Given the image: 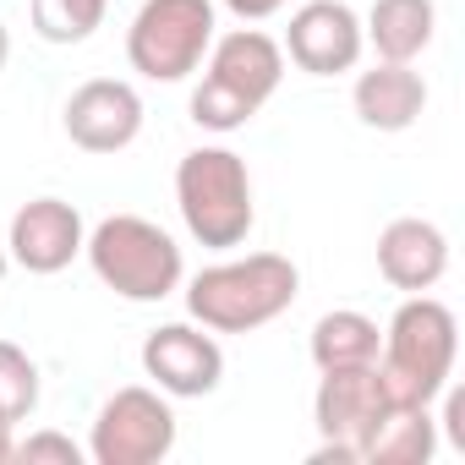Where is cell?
I'll use <instances>...</instances> for the list:
<instances>
[{"label":"cell","instance_id":"ba28073f","mask_svg":"<svg viewBox=\"0 0 465 465\" xmlns=\"http://www.w3.org/2000/svg\"><path fill=\"white\" fill-rule=\"evenodd\" d=\"M307 77H340L361 61L367 39H361V17L345 6V0H307V6L291 12L285 45H280Z\"/></svg>","mask_w":465,"mask_h":465},{"label":"cell","instance_id":"9a60e30c","mask_svg":"<svg viewBox=\"0 0 465 465\" xmlns=\"http://www.w3.org/2000/svg\"><path fill=\"white\" fill-rule=\"evenodd\" d=\"M432 449H438L432 405H389L361 438V460L367 465H427Z\"/></svg>","mask_w":465,"mask_h":465},{"label":"cell","instance_id":"e0dca14e","mask_svg":"<svg viewBox=\"0 0 465 465\" xmlns=\"http://www.w3.org/2000/svg\"><path fill=\"white\" fill-rule=\"evenodd\" d=\"M378 351H383V334H378V323L367 312L340 307V312H323L312 323V361H318V372L367 367V361H378Z\"/></svg>","mask_w":465,"mask_h":465},{"label":"cell","instance_id":"603a6c76","mask_svg":"<svg viewBox=\"0 0 465 465\" xmlns=\"http://www.w3.org/2000/svg\"><path fill=\"white\" fill-rule=\"evenodd\" d=\"M6 55H12V39H6V23H0V66H6Z\"/></svg>","mask_w":465,"mask_h":465},{"label":"cell","instance_id":"7402d4cb","mask_svg":"<svg viewBox=\"0 0 465 465\" xmlns=\"http://www.w3.org/2000/svg\"><path fill=\"white\" fill-rule=\"evenodd\" d=\"M12 449H17V443H12V427H6V421H0V465H6V460H12Z\"/></svg>","mask_w":465,"mask_h":465},{"label":"cell","instance_id":"9c48e42d","mask_svg":"<svg viewBox=\"0 0 465 465\" xmlns=\"http://www.w3.org/2000/svg\"><path fill=\"white\" fill-rule=\"evenodd\" d=\"M143 372L170 400H203L224 378V351L213 334H203L192 323H164L143 340Z\"/></svg>","mask_w":465,"mask_h":465},{"label":"cell","instance_id":"8fae6325","mask_svg":"<svg viewBox=\"0 0 465 465\" xmlns=\"http://www.w3.org/2000/svg\"><path fill=\"white\" fill-rule=\"evenodd\" d=\"M394 400H389V389L378 378V361H367V367H334V372H323V383L312 394V421H318V432L329 443H345L361 460V438H367V427Z\"/></svg>","mask_w":465,"mask_h":465},{"label":"cell","instance_id":"ac0fdd59","mask_svg":"<svg viewBox=\"0 0 465 465\" xmlns=\"http://www.w3.org/2000/svg\"><path fill=\"white\" fill-rule=\"evenodd\" d=\"M110 0H34V34L45 45H83L104 28Z\"/></svg>","mask_w":465,"mask_h":465},{"label":"cell","instance_id":"44dd1931","mask_svg":"<svg viewBox=\"0 0 465 465\" xmlns=\"http://www.w3.org/2000/svg\"><path fill=\"white\" fill-rule=\"evenodd\" d=\"M230 12H236L242 23H263V17H274V12H285L291 0H224Z\"/></svg>","mask_w":465,"mask_h":465},{"label":"cell","instance_id":"6da1fadb","mask_svg":"<svg viewBox=\"0 0 465 465\" xmlns=\"http://www.w3.org/2000/svg\"><path fill=\"white\" fill-rule=\"evenodd\" d=\"M296 291H302V274L291 258L247 252V258L203 269L186 285V312L213 334H252V329L274 323L280 312H291Z\"/></svg>","mask_w":465,"mask_h":465},{"label":"cell","instance_id":"5bb4252c","mask_svg":"<svg viewBox=\"0 0 465 465\" xmlns=\"http://www.w3.org/2000/svg\"><path fill=\"white\" fill-rule=\"evenodd\" d=\"M351 104L372 132H411L427 110V83L421 72H411V61H378L372 72L356 77Z\"/></svg>","mask_w":465,"mask_h":465},{"label":"cell","instance_id":"30bf717a","mask_svg":"<svg viewBox=\"0 0 465 465\" xmlns=\"http://www.w3.org/2000/svg\"><path fill=\"white\" fill-rule=\"evenodd\" d=\"M66 137L83 153H121L143 132V99L121 77H94L66 99Z\"/></svg>","mask_w":465,"mask_h":465},{"label":"cell","instance_id":"277c9868","mask_svg":"<svg viewBox=\"0 0 465 465\" xmlns=\"http://www.w3.org/2000/svg\"><path fill=\"white\" fill-rule=\"evenodd\" d=\"M175 203H181L192 242H203L213 252L242 247L252 236V219H258L247 159L230 148H192L175 164Z\"/></svg>","mask_w":465,"mask_h":465},{"label":"cell","instance_id":"52a82bcc","mask_svg":"<svg viewBox=\"0 0 465 465\" xmlns=\"http://www.w3.org/2000/svg\"><path fill=\"white\" fill-rule=\"evenodd\" d=\"M175 449V411L159 389H115L88 432L94 465H159Z\"/></svg>","mask_w":465,"mask_h":465},{"label":"cell","instance_id":"7a4b0ae2","mask_svg":"<svg viewBox=\"0 0 465 465\" xmlns=\"http://www.w3.org/2000/svg\"><path fill=\"white\" fill-rule=\"evenodd\" d=\"M203 83L192 88V121L203 132H236L247 126L280 88L285 77V50L258 34V28H236L208 45L203 55Z\"/></svg>","mask_w":465,"mask_h":465},{"label":"cell","instance_id":"d6986e66","mask_svg":"<svg viewBox=\"0 0 465 465\" xmlns=\"http://www.w3.org/2000/svg\"><path fill=\"white\" fill-rule=\"evenodd\" d=\"M39 411V367L23 345L0 340V421L17 427Z\"/></svg>","mask_w":465,"mask_h":465},{"label":"cell","instance_id":"3957f363","mask_svg":"<svg viewBox=\"0 0 465 465\" xmlns=\"http://www.w3.org/2000/svg\"><path fill=\"white\" fill-rule=\"evenodd\" d=\"M454 356H460V323L443 302H432L421 291L389 318V334L378 351V378L394 405H432L449 389Z\"/></svg>","mask_w":465,"mask_h":465},{"label":"cell","instance_id":"2e32d148","mask_svg":"<svg viewBox=\"0 0 465 465\" xmlns=\"http://www.w3.org/2000/svg\"><path fill=\"white\" fill-rule=\"evenodd\" d=\"M432 28H438L432 0H372L361 39L378 50V61H416L432 45Z\"/></svg>","mask_w":465,"mask_h":465},{"label":"cell","instance_id":"4fadbf2b","mask_svg":"<svg viewBox=\"0 0 465 465\" xmlns=\"http://www.w3.org/2000/svg\"><path fill=\"white\" fill-rule=\"evenodd\" d=\"M449 269V236L432 224V219H394L383 224L378 236V274L394 285V291H432Z\"/></svg>","mask_w":465,"mask_h":465},{"label":"cell","instance_id":"5b68a950","mask_svg":"<svg viewBox=\"0 0 465 465\" xmlns=\"http://www.w3.org/2000/svg\"><path fill=\"white\" fill-rule=\"evenodd\" d=\"M94 274L126 296V302H164L170 291H181V247L170 242V230H159L143 213H110L94 224V236L83 242Z\"/></svg>","mask_w":465,"mask_h":465},{"label":"cell","instance_id":"8992f818","mask_svg":"<svg viewBox=\"0 0 465 465\" xmlns=\"http://www.w3.org/2000/svg\"><path fill=\"white\" fill-rule=\"evenodd\" d=\"M213 45V0H143L126 28V61L148 83H181Z\"/></svg>","mask_w":465,"mask_h":465},{"label":"cell","instance_id":"7c38bea8","mask_svg":"<svg viewBox=\"0 0 465 465\" xmlns=\"http://www.w3.org/2000/svg\"><path fill=\"white\" fill-rule=\"evenodd\" d=\"M88 242L83 230V213L66 203V197H34L17 208L12 219V263L28 269V274H61Z\"/></svg>","mask_w":465,"mask_h":465},{"label":"cell","instance_id":"ffe728a7","mask_svg":"<svg viewBox=\"0 0 465 465\" xmlns=\"http://www.w3.org/2000/svg\"><path fill=\"white\" fill-rule=\"evenodd\" d=\"M12 460H23V465H39V460H55V465H83V449H77L66 432H28V438L12 449Z\"/></svg>","mask_w":465,"mask_h":465},{"label":"cell","instance_id":"cb8c5ba5","mask_svg":"<svg viewBox=\"0 0 465 465\" xmlns=\"http://www.w3.org/2000/svg\"><path fill=\"white\" fill-rule=\"evenodd\" d=\"M0 280H6V247H0Z\"/></svg>","mask_w":465,"mask_h":465}]
</instances>
